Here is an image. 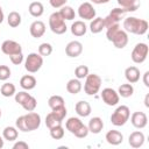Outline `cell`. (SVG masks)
<instances>
[{"label":"cell","mask_w":149,"mask_h":149,"mask_svg":"<svg viewBox=\"0 0 149 149\" xmlns=\"http://www.w3.org/2000/svg\"><path fill=\"white\" fill-rule=\"evenodd\" d=\"M16 128L21 132H33L41 126V116L35 112H29L26 115H21L15 121Z\"/></svg>","instance_id":"6da1fadb"},{"label":"cell","mask_w":149,"mask_h":149,"mask_svg":"<svg viewBox=\"0 0 149 149\" xmlns=\"http://www.w3.org/2000/svg\"><path fill=\"white\" fill-rule=\"evenodd\" d=\"M106 37L108 41H111L115 48L122 49L128 43V35L127 33L120 28V24H113L106 28Z\"/></svg>","instance_id":"7a4b0ae2"},{"label":"cell","mask_w":149,"mask_h":149,"mask_svg":"<svg viewBox=\"0 0 149 149\" xmlns=\"http://www.w3.org/2000/svg\"><path fill=\"white\" fill-rule=\"evenodd\" d=\"M123 30L126 33L135 35H144L148 30V22L143 19H137L135 16H129L123 20Z\"/></svg>","instance_id":"3957f363"},{"label":"cell","mask_w":149,"mask_h":149,"mask_svg":"<svg viewBox=\"0 0 149 149\" xmlns=\"http://www.w3.org/2000/svg\"><path fill=\"white\" fill-rule=\"evenodd\" d=\"M65 128L78 139H84L88 134V128L83 123L79 118H69L65 122Z\"/></svg>","instance_id":"277c9868"},{"label":"cell","mask_w":149,"mask_h":149,"mask_svg":"<svg viewBox=\"0 0 149 149\" xmlns=\"http://www.w3.org/2000/svg\"><path fill=\"white\" fill-rule=\"evenodd\" d=\"M101 78L97 73H88L85 78L84 91L87 95H95L101 87Z\"/></svg>","instance_id":"5b68a950"},{"label":"cell","mask_w":149,"mask_h":149,"mask_svg":"<svg viewBox=\"0 0 149 149\" xmlns=\"http://www.w3.org/2000/svg\"><path fill=\"white\" fill-rule=\"evenodd\" d=\"M129 116H130V111H129L128 106L121 105V106L116 107V109L112 113V115H111V122L114 126L120 127V126H123L129 120Z\"/></svg>","instance_id":"8992f818"},{"label":"cell","mask_w":149,"mask_h":149,"mask_svg":"<svg viewBox=\"0 0 149 149\" xmlns=\"http://www.w3.org/2000/svg\"><path fill=\"white\" fill-rule=\"evenodd\" d=\"M49 27H50V30L56 35H62L68 30L65 20L61 16L58 12H54L49 16Z\"/></svg>","instance_id":"52a82bcc"},{"label":"cell","mask_w":149,"mask_h":149,"mask_svg":"<svg viewBox=\"0 0 149 149\" xmlns=\"http://www.w3.org/2000/svg\"><path fill=\"white\" fill-rule=\"evenodd\" d=\"M42 65H43V57L37 52L29 54L24 62V69L30 73L37 72L42 68Z\"/></svg>","instance_id":"ba28073f"},{"label":"cell","mask_w":149,"mask_h":149,"mask_svg":"<svg viewBox=\"0 0 149 149\" xmlns=\"http://www.w3.org/2000/svg\"><path fill=\"white\" fill-rule=\"evenodd\" d=\"M148 52H149V48L146 43H137L132 51V55H130L132 61L136 64H141L147 59Z\"/></svg>","instance_id":"9c48e42d"},{"label":"cell","mask_w":149,"mask_h":149,"mask_svg":"<svg viewBox=\"0 0 149 149\" xmlns=\"http://www.w3.org/2000/svg\"><path fill=\"white\" fill-rule=\"evenodd\" d=\"M125 10L121 8V7H116V8H113L109 14L104 17V22H105V28L109 27V26H113V24H119L120 20L125 15Z\"/></svg>","instance_id":"30bf717a"},{"label":"cell","mask_w":149,"mask_h":149,"mask_svg":"<svg viewBox=\"0 0 149 149\" xmlns=\"http://www.w3.org/2000/svg\"><path fill=\"white\" fill-rule=\"evenodd\" d=\"M101 99L102 101L107 105V106H115L119 102L120 95L118 94V92L111 87H106L101 91Z\"/></svg>","instance_id":"8fae6325"},{"label":"cell","mask_w":149,"mask_h":149,"mask_svg":"<svg viewBox=\"0 0 149 149\" xmlns=\"http://www.w3.org/2000/svg\"><path fill=\"white\" fill-rule=\"evenodd\" d=\"M1 51L7 56H12V55L22 52V47L20 43H17L13 40H6L1 44Z\"/></svg>","instance_id":"7c38bea8"},{"label":"cell","mask_w":149,"mask_h":149,"mask_svg":"<svg viewBox=\"0 0 149 149\" xmlns=\"http://www.w3.org/2000/svg\"><path fill=\"white\" fill-rule=\"evenodd\" d=\"M95 9L91 2H83L78 7V15L84 20H93L95 17Z\"/></svg>","instance_id":"4fadbf2b"},{"label":"cell","mask_w":149,"mask_h":149,"mask_svg":"<svg viewBox=\"0 0 149 149\" xmlns=\"http://www.w3.org/2000/svg\"><path fill=\"white\" fill-rule=\"evenodd\" d=\"M129 118H130L132 125H133L135 128H137V129L144 128V127L147 126V123H148L147 114L143 113V112H134V113L132 114V116H129Z\"/></svg>","instance_id":"5bb4252c"},{"label":"cell","mask_w":149,"mask_h":149,"mask_svg":"<svg viewBox=\"0 0 149 149\" xmlns=\"http://www.w3.org/2000/svg\"><path fill=\"white\" fill-rule=\"evenodd\" d=\"M81 52H83V44L79 41H71L65 47V54L71 58L78 57Z\"/></svg>","instance_id":"9a60e30c"},{"label":"cell","mask_w":149,"mask_h":149,"mask_svg":"<svg viewBox=\"0 0 149 149\" xmlns=\"http://www.w3.org/2000/svg\"><path fill=\"white\" fill-rule=\"evenodd\" d=\"M29 33L35 38L42 37L44 35V33H45V24H44V22H42L40 20L34 21L30 24V27H29Z\"/></svg>","instance_id":"2e32d148"},{"label":"cell","mask_w":149,"mask_h":149,"mask_svg":"<svg viewBox=\"0 0 149 149\" xmlns=\"http://www.w3.org/2000/svg\"><path fill=\"white\" fill-rule=\"evenodd\" d=\"M144 140H146L144 134H143L142 132H140V130H136V132H133V133L129 135V137H128V143H129V146H130L132 148H140V147L143 146Z\"/></svg>","instance_id":"e0dca14e"},{"label":"cell","mask_w":149,"mask_h":149,"mask_svg":"<svg viewBox=\"0 0 149 149\" xmlns=\"http://www.w3.org/2000/svg\"><path fill=\"white\" fill-rule=\"evenodd\" d=\"M105 139L107 141V143L112 144V146H119L122 143L123 141V135L119 132V130H115V129H112V130H108L105 135Z\"/></svg>","instance_id":"ac0fdd59"},{"label":"cell","mask_w":149,"mask_h":149,"mask_svg":"<svg viewBox=\"0 0 149 149\" xmlns=\"http://www.w3.org/2000/svg\"><path fill=\"white\" fill-rule=\"evenodd\" d=\"M74 111H76V113H77L79 116H81V118H86V116H88V115L91 114L92 108H91V105H90L87 101H85V100H80V101H78V102L76 104V106H74Z\"/></svg>","instance_id":"d6986e66"},{"label":"cell","mask_w":149,"mask_h":149,"mask_svg":"<svg viewBox=\"0 0 149 149\" xmlns=\"http://www.w3.org/2000/svg\"><path fill=\"white\" fill-rule=\"evenodd\" d=\"M125 77L128 83L135 84L140 80V70L136 66H128L125 70Z\"/></svg>","instance_id":"ffe728a7"},{"label":"cell","mask_w":149,"mask_h":149,"mask_svg":"<svg viewBox=\"0 0 149 149\" xmlns=\"http://www.w3.org/2000/svg\"><path fill=\"white\" fill-rule=\"evenodd\" d=\"M87 128H88V132H91L93 134H99L102 130V128H104V121H102V119L99 118V116L92 118L88 121Z\"/></svg>","instance_id":"44dd1931"},{"label":"cell","mask_w":149,"mask_h":149,"mask_svg":"<svg viewBox=\"0 0 149 149\" xmlns=\"http://www.w3.org/2000/svg\"><path fill=\"white\" fill-rule=\"evenodd\" d=\"M28 12L31 16L34 17H40L43 15L44 13V7H43V3L40 2V1H33L29 3L28 6Z\"/></svg>","instance_id":"7402d4cb"},{"label":"cell","mask_w":149,"mask_h":149,"mask_svg":"<svg viewBox=\"0 0 149 149\" xmlns=\"http://www.w3.org/2000/svg\"><path fill=\"white\" fill-rule=\"evenodd\" d=\"M120 7L127 12H135L140 7V0H118Z\"/></svg>","instance_id":"603a6c76"},{"label":"cell","mask_w":149,"mask_h":149,"mask_svg":"<svg viewBox=\"0 0 149 149\" xmlns=\"http://www.w3.org/2000/svg\"><path fill=\"white\" fill-rule=\"evenodd\" d=\"M86 31H87V27H86V24L83 22V21H80V20H78V21H74L72 24H71V33H72V35H74V36H84L85 34H86Z\"/></svg>","instance_id":"cb8c5ba5"},{"label":"cell","mask_w":149,"mask_h":149,"mask_svg":"<svg viewBox=\"0 0 149 149\" xmlns=\"http://www.w3.org/2000/svg\"><path fill=\"white\" fill-rule=\"evenodd\" d=\"M20 86L23 90H27V91L33 90L36 86V78L34 76H31V74H26V76L21 77V79H20Z\"/></svg>","instance_id":"d4e9b609"},{"label":"cell","mask_w":149,"mask_h":149,"mask_svg":"<svg viewBox=\"0 0 149 149\" xmlns=\"http://www.w3.org/2000/svg\"><path fill=\"white\" fill-rule=\"evenodd\" d=\"M66 91L71 94H78L81 91V83L77 78H72L66 84Z\"/></svg>","instance_id":"484cf974"},{"label":"cell","mask_w":149,"mask_h":149,"mask_svg":"<svg viewBox=\"0 0 149 149\" xmlns=\"http://www.w3.org/2000/svg\"><path fill=\"white\" fill-rule=\"evenodd\" d=\"M105 28V22L102 17H94L90 23V30L92 34H99Z\"/></svg>","instance_id":"4316f807"},{"label":"cell","mask_w":149,"mask_h":149,"mask_svg":"<svg viewBox=\"0 0 149 149\" xmlns=\"http://www.w3.org/2000/svg\"><path fill=\"white\" fill-rule=\"evenodd\" d=\"M19 136V132H17V128L15 127H12V126H7L5 127L3 132H2V137L7 141H15Z\"/></svg>","instance_id":"83f0119b"},{"label":"cell","mask_w":149,"mask_h":149,"mask_svg":"<svg viewBox=\"0 0 149 149\" xmlns=\"http://www.w3.org/2000/svg\"><path fill=\"white\" fill-rule=\"evenodd\" d=\"M133 93H134V87H133V85L130 83L121 84L119 86V88H118V94L120 97H122V98H129V97L133 95Z\"/></svg>","instance_id":"f1b7e54d"},{"label":"cell","mask_w":149,"mask_h":149,"mask_svg":"<svg viewBox=\"0 0 149 149\" xmlns=\"http://www.w3.org/2000/svg\"><path fill=\"white\" fill-rule=\"evenodd\" d=\"M21 21H22L21 15H20L17 12H15V10L10 12V13L8 14V16H7V22H8L9 27H12V28L19 27V26L21 24Z\"/></svg>","instance_id":"f546056e"},{"label":"cell","mask_w":149,"mask_h":149,"mask_svg":"<svg viewBox=\"0 0 149 149\" xmlns=\"http://www.w3.org/2000/svg\"><path fill=\"white\" fill-rule=\"evenodd\" d=\"M58 13L61 14V16H62L64 20H68V21L73 20L74 16H76L74 9H73L71 6H66V5H64L63 7H61V10H59Z\"/></svg>","instance_id":"4dcf8cb0"},{"label":"cell","mask_w":149,"mask_h":149,"mask_svg":"<svg viewBox=\"0 0 149 149\" xmlns=\"http://www.w3.org/2000/svg\"><path fill=\"white\" fill-rule=\"evenodd\" d=\"M0 93H1L3 97H6V98L12 97V95H15V93H16V87H15V85L12 84V83H5V84H2V86H1V88H0Z\"/></svg>","instance_id":"1f68e13d"},{"label":"cell","mask_w":149,"mask_h":149,"mask_svg":"<svg viewBox=\"0 0 149 149\" xmlns=\"http://www.w3.org/2000/svg\"><path fill=\"white\" fill-rule=\"evenodd\" d=\"M48 105L51 109H55V108L65 106V101H64L63 97H61V95H51L48 100Z\"/></svg>","instance_id":"d6a6232c"},{"label":"cell","mask_w":149,"mask_h":149,"mask_svg":"<svg viewBox=\"0 0 149 149\" xmlns=\"http://www.w3.org/2000/svg\"><path fill=\"white\" fill-rule=\"evenodd\" d=\"M50 130V136L54 139V140H61V139H63V136H64V128L62 127V125H59V126H56V127H52V128H50L49 129Z\"/></svg>","instance_id":"836d02e7"},{"label":"cell","mask_w":149,"mask_h":149,"mask_svg":"<svg viewBox=\"0 0 149 149\" xmlns=\"http://www.w3.org/2000/svg\"><path fill=\"white\" fill-rule=\"evenodd\" d=\"M21 106H22L23 109H26L27 112H33V111H35V108H36V106H37V100H36L33 95H30Z\"/></svg>","instance_id":"e575fe53"},{"label":"cell","mask_w":149,"mask_h":149,"mask_svg":"<svg viewBox=\"0 0 149 149\" xmlns=\"http://www.w3.org/2000/svg\"><path fill=\"white\" fill-rule=\"evenodd\" d=\"M38 54L42 56V57H45V56H50L52 54V45L50 43H41L40 47H38Z\"/></svg>","instance_id":"d590c367"},{"label":"cell","mask_w":149,"mask_h":149,"mask_svg":"<svg viewBox=\"0 0 149 149\" xmlns=\"http://www.w3.org/2000/svg\"><path fill=\"white\" fill-rule=\"evenodd\" d=\"M59 125H62V121H59V120H57L56 119V116L50 112L49 114H47V116H45V126L50 129V128H52V127H56V126H59Z\"/></svg>","instance_id":"8d00e7d4"},{"label":"cell","mask_w":149,"mask_h":149,"mask_svg":"<svg viewBox=\"0 0 149 149\" xmlns=\"http://www.w3.org/2000/svg\"><path fill=\"white\" fill-rule=\"evenodd\" d=\"M88 74V68L86 65H79L74 70V76L77 79H84Z\"/></svg>","instance_id":"74e56055"},{"label":"cell","mask_w":149,"mask_h":149,"mask_svg":"<svg viewBox=\"0 0 149 149\" xmlns=\"http://www.w3.org/2000/svg\"><path fill=\"white\" fill-rule=\"evenodd\" d=\"M51 113L56 116V119H57V120L63 121V120L65 119L66 114H68V111H66V107H65V106H62V107H58V108L52 109V112H51Z\"/></svg>","instance_id":"f35d334b"},{"label":"cell","mask_w":149,"mask_h":149,"mask_svg":"<svg viewBox=\"0 0 149 149\" xmlns=\"http://www.w3.org/2000/svg\"><path fill=\"white\" fill-rule=\"evenodd\" d=\"M29 97H30V94L27 93L26 91H20V92H17V93H15V101H16L17 104L22 105Z\"/></svg>","instance_id":"ab89813d"},{"label":"cell","mask_w":149,"mask_h":149,"mask_svg":"<svg viewBox=\"0 0 149 149\" xmlns=\"http://www.w3.org/2000/svg\"><path fill=\"white\" fill-rule=\"evenodd\" d=\"M10 77V69L7 65H0V80L5 81Z\"/></svg>","instance_id":"60d3db41"},{"label":"cell","mask_w":149,"mask_h":149,"mask_svg":"<svg viewBox=\"0 0 149 149\" xmlns=\"http://www.w3.org/2000/svg\"><path fill=\"white\" fill-rule=\"evenodd\" d=\"M9 59H10V62L14 65H20L23 62V54L22 52H19V54L12 55V56H9Z\"/></svg>","instance_id":"b9f144b4"},{"label":"cell","mask_w":149,"mask_h":149,"mask_svg":"<svg viewBox=\"0 0 149 149\" xmlns=\"http://www.w3.org/2000/svg\"><path fill=\"white\" fill-rule=\"evenodd\" d=\"M66 2H68V0H49V3L54 8H61L64 5H66Z\"/></svg>","instance_id":"7bdbcfd3"},{"label":"cell","mask_w":149,"mask_h":149,"mask_svg":"<svg viewBox=\"0 0 149 149\" xmlns=\"http://www.w3.org/2000/svg\"><path fill=\"white\" fill-rule=\"evenodd\" d=\"M29 146L23 142V141H19V142H15L14 146H13V149H28Z\"/></svg>","instance_id":"ee69618b"},{"label":"cell","mask_w":149,"mask_h":149,"mask_svg":"<svg viewBox=\"0 0 149 149\" xmlns=\"http://www.w3.org/2000/svg\"><path fill=\"white\" fill-rule=\"evenodd\" d=\"M148 77H149V71H146L144 74H143V84L146 85V87H149V80H148Z\"/></svg>","instance_id":"f6af8a7d"},{"label":"cell","mask_w":149,"mask_h":149,"mask_svg":"<svg viewBox=\"0 0 149 149\" xmlns=\"http://www.w3.org/2000/svg\"><path fill=\"white\" fill-rule=\"evenodd\" d=\"M91 2H93V3H95V5H102V3L109 2V0H91Z\"/></svg>","instance_id":"bcb514c9"},{"label":"cell","mask_w":149,"mask_h":149,"mask_svg":"<svg viewBox=\"0 0 149 149\" xmlns=\"http://www.w3.org/2000/svg\"><path fill=\"white\" fill-rule=\"evenodd\" d=\"M3 19H5V14H3V10H2V8L0 6V24L3 22Z\"/></svg>","instance_id":"7dc6e473"},{"label":"cell","mask_w":149,"mask_h":149,"mask_svg":"<svg viewBox=\"0 0 149 149\" xmlns=\"http://www.w3.org/2000/svg\"><path fill=\"white\" fill-rule=\"evenodd\" d=\"M144 106L149 107V94H146V97H144Z\"/></svg>","instance_id":"c3c4849f"},{"label":"cell","mask_w":149,"mask_h":149,"mask_svg":"<svg viewBox=\"0 0 149 149\" xmlns=\"http://www.w3.org/2000/svg\"><path fill=\"white\" fill-rule=\"evenodd\" d=\"M2 147H3V139L0 136V149H1Z\"/></svg>","instance_id":"681fc988"},{"label":"cell","mask_w":149,"mask_h":149,"mask_svg":"<svg viewBox=\"0 0 149 149\" xmlns=\"http://www.w3.org/2000/svg\"><path fill=\"white\" fill-rule=\"evenodd\" d=\"M0 118H1V109H0Z\"/></svg>","instance_id":"f907efd6"}]
</instances>
